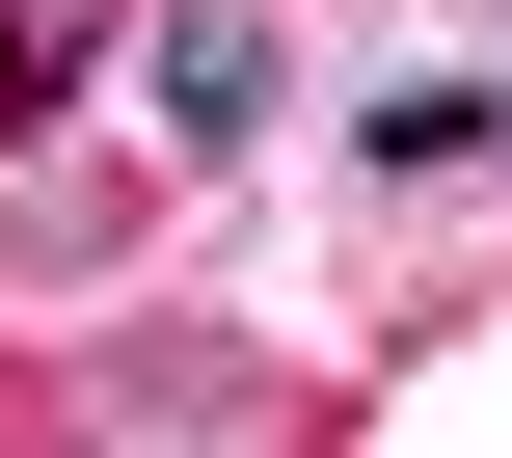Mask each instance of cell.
<instances>
[{
	"mask_svg": "<svg viewBox=\"0 0 512 458\" xmlns=\"http://www.w3.org/2000/svg\"><path fill=\"white\" fill-rule=\"evenodd\" d=\"M351 162H378V189H459V162H512V108H486V81H378Z\"/></svg>",
	"mask_w": 512,
	"mask_h": 458,
	"instance_id": "2",
	"label": "cell"
},
{
	"mask_svg": "<svg viewBox=\"0 0 512 458\" xmlns=\"http://www.w3.org/2000/svg\"><path fill=\"white\" fill-rule=\"evenodd\" d=\"M135 108L162 135H270V0H162L135 27Z\"/></svg>",
	"mask_w": 512,
	"mask_h": 458,
	"instance_id": "1",
	"label": "cell"
}]
</instances>
